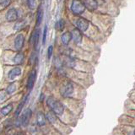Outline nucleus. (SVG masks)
<instances>
[{
  "instance_id": "f257e3e1",
  "label": "nucleus",
  "mask_w": 135,
  "mask_h": 135,
  "mask_svg": "<svg viewBox=\"0 0 135 135\" xmlns=\"http://www.w3.org/2000/svg\"><path fill=\"white\" fill-rule=\"evenodd\" d=\"M46 104L50 107L52 112H54L57 115H62L64 112V107L57 99L54 98L52 96H50L46 100Z\"/></svg>"
},
{
  "instance_id": "f03ea898",
  "label": "nucleus",
  "mask_w": 135,
  "mask_h": 135,
  "mask_svg": "<svg viewBox=\"0 0 135 135\" xmlns=\"http://www.w3.org/2000/svg\"><path fill=\"white\" fill-rule=\"evenodd\" d=\"M85 5L82 0H73L71 4V10L76 15H80L85 10Z\"/></svg>"
},
{
  "instance_id": "7ed1b4c3",
  "label": "nucleus",
  "mask_w": 135,
  "mask_h": 135,
  "mask_svg": "<svg viewBox=\"0 0 135 135\" xmlns=\"http://www.w3.org/2000/svg\"><path fill=\"white\" fill-rule=\"evenodd\" d=\"M74 92V88L71 82H67L61 87L60 93L63 97H70Z\"/></svg>"
},
{
  "instance_id": "20e7f679",
  "label": "nucleus",
  "mask_w": 135,
  "mask_h": 135,
  "mask_svg": "<svg viewBox=\"0 0 135 135\" xmlns=\"http://www.w3.org/2000/svg\"><path fill=\"white\" fill-rule=\"evenodd\" d=\"M31 116H32L31 110L30 109V108L25 110V111L20 115V126H22V127L27 126L28 123H29V122H30V119H31Z\"/></svg>"
},
{
  "instance_id": "39448f33",
  "label": "nucleus",
  "mask_w": 135,
  "mask_h": 135,
  "mask_svg": "<svg viewBox=\"0 0 135 135\" xmlns=\"http://www.w3.org/2000/svg\"><path fill=\"white\" fill-rule=\"evenodd\" d=\"M89 25H90V22L84 18H79L77 21H76V26H77V29H79L81 32H84L86 31Z\"/></svg>"
},
{
  "instance_id": "423d86ee",
  "label": "nucleus",
  "mask_w": 135,
  "mask_h": 135,
  "mask_svg": "<svg viewBox=\"0 0 135 135\" xmlns=\"http://www.w3.org/2000/svg\"><path fill=\"white\" fill-rule=\"evenodd\" d=\"M72 33V38L73 40L74 41V42L76 44H80L82 42L83 40V35H82V32L79 31V29L75 28L73 30V31L71 32Z\"/></svg>"
},
{
  "instance_id": "0eeeda50",
  "label": "nucleus",
  "mask_w": 135,
  "mask_h": 135,
  "mask_svg": "<svg viewBox=\"0 0 135 135\" xmlns=\"http://www.w3.org/2000/svg\"><path fill=\"white\" fill-rule=\"evenodd\" d=\"M6 20L8 22H13V21H16L18 19V12L15 9V8H10L8 9L7 14L5 15Z\"/></svg>"
},
{
  "instance_id": "6e6552de",
  "label": "nucleus",
  "mask_w": 135,
  "mask_h": 135,
  "mask_svg": "<svg viewBox=\"0 0 135 135\" xmlns=\"http://www.w3.org/2000/svg\"><path fill=\"white\" fill-rule=\"evenodd\" d=\"M25 43V36L22 34H19L15 39V47L17 51H20L22 49Z\"/></svg>"
},
{
  "instance_id": "1a4fd4ad",
  "label": "nucleus",
  "mask_w": 135,
  "mask_h": 135,
  "mask_svg": "<svg viewBox=\"0 0 135 135\" xmlns=\"http://www.w3.org/2000/svg\"><path fill=\"white\" fill-rule=\"evenodd\" d=\"M36 79V71L34 69L31 72V74H29L28 80H27V88L30 90H32V88L34 87Z\"/></svg>"
},
{
  "instance_id": "9d476101",
  "label": "nucleus",
  "mask_w": 135,
  "mask_h": 135,
  "mask_svg": "<svg viewBox=\"0 0 135 135\" xmlns=\"http://www.w3.org/2000/svg\"><path fill=\"white\" fill-rule=\"evenodd\" d=\"M84 3L85 7L91 11L95 10L97 7H98V2L97 0H84Z\"/></svg>"
},
{
  "instance_id": "9b49d317",
  "label": "nucleus",
  "mask_w": 135,
  "mask_h": 135,
  "mask_svg": "<svg viewBox=\"0 0 135 135\" xmlns=\"http://www.w3.org/2000/svg\"><path fill=\"white\" fill-rule=\"evenodd\" d=\"M73 39L72 38V33L71 32H69V31H66V32H64L62 35V36H61V41H62V43L63 44V45H65V46H67V45H69V42H70V41Z\"/></svg>"
},
{
  "instance_id": "f8f14e48",
  "label": "nucleus",
  "mask_w": 135,
  "mask_h": 135,
  "mask_svg": "<svg viewBox=\"0 0 135 135\" xmlns=\"http://www.w3.org/2000/svg\"><path fill=\"white\" fill-rule=\"evenodd\" d=\"M36 122H37V124L39 126H44L46 124V115L41 112H39L37 113L36 115Z\"/></svg>"
},
{
  "instance_id": "ddd939ff",
  "label": "nucleus",
  "mask_w": 135,
  "mask_h": 135,
  "mask_svg": "<svg viewBox=\"0 0 135 135\" xmlns=\"http://www.w3.org/2000/svg\"><path fill=\"white\" fill-rule=\"evenodd\" d=\"M21 74V69L20 68H14V69H12L9 72H8V77L9 79H14L15 77H17V76H19L20 74Z\"/></svg>"
},
{
  "instance_id": "4468645a",
  "label": "nucleus",
  "mask_w": 135,
  "mask_h": 135,
  "mask_svg": "<svg viewBox=\"0 0 135 135\" xmlns=\"http://www.w3.org/2000/svg\"><path fill=\"white\" fill-rule=\"evenodd\" d=\"M46 120H47L50 123H52V124H54L57 120V114L55 113L54 112H52V111H49L47 113H46Z\"/></svg>"
},
{
  "instance_id": "2eb2a0df",
  "label": "nucleus",
  "mask_w": 135,
  "mask_h": 135,
  "mask_svg": "<svg viewBox=\"0 0 135 135\" xmlns=\"http://www.w3.org/2000/svg\"><path fill=\"white\" fill-rule=\"evenodd\" d=\"M62 62L64 65H66L69 68H71V69H73L75 66V60L72 57H69V56H66L64 60H62Z\"/></svg>"
},
{
  "instance_id": "dca6fc26",
  "label": "nucleus",
  "mask_w": 135,
  "mask_h": 135,
  "mask_svg": "<svg viewBox=\"0 0 135 135\" xmlns=\"http://www.w3.org/2000/svg\"><path fill=\"white\" fill-rule=\"evenodd\" d=\"M25 60V56L22 52H18L17 53L15 57L13 58V62H14L15 64L16 65H19V64H21Z\"/></svg>"
},
{
  "instance_id": "f3484780",
  "label": "nucleus",
  "mask_w": 135,
  "mask_h": 135,
  "mask_svg": "<svg viewBox=\"0 0 135 135\" xmlns=\"http://www.w3.org/2000/svg\"><path fill=\"white\" fill-rule=\"evenodd\" d=\"M13 110V104L12 103H9L7 105H5V107H3L2 109H1V113L3 114V115L4 116H7Z\"/></svg>"
},
{
  "instance_id": "a211bd4d",
  "label": "nucleus",
  "mask_w": 135,
  "mask_h": 135,
  "mask_svg": "<svg viewBox=\"0 0 135 135\" xmlns=\"http://www.w3.org/2000/svg\"><path fill=\"white\" fill-rule=\"evenodd\" d=\"M33 43H34V46L35 48L37 46L38 42H39V38H40V31L39 30H36V31L33 33Z\"/></svg>"
},
{
  "instance_id": "6ab92c4d",
  "label": "nucleus",
  "mask_w": 135,
  "mask_h": 135,
  "mask_svg": "<svg viewBox=\"0 0 135 135\" xmlns=\"http://www.w3.org/2000/svg\"><path fill=\"white\" fill-rule=\"evenodd\" d=\"M27 99H28V95H26V96H25V98L22 100V101L18 105V107H17V110H16V116H18L19 114L20 113V112L22 111V109H23V107H24V105H25V102H26V100H27Z\"/></svg>"
},
{
  "instance_id": "aec40b11",
  "label": "nucleus",
  "mask_w": 135,
  "mask_h": 135,
  "mask_svg": "<svg viewBox=\"0 0 135 135\" xmlns=\"http://www.w3.org/2000/svg\"><path fill=\"white\" fill-rule=\"evenodd\" d=\"M42 18H43V10L41 8H39L37 12V16H36V25H39L42 20Z\"/></svg>"
},
{
  "instance_id": "412c9836",
  "label": "nucleus",
  "mask_w": 135,
  "mask_h": 135,
  "mask_svg": "<svg viewBox=\"0 0 135 135\" xmlns=\"http://www.w3.org/2000/svg\"><path fill=\"white\" fill-rule=\"evenodd\" d=\"M64 26H65V23L63 20H58L57 22L55 25V28H56L57 31H62L63 29H64Z\"/></svg>"
},
{
  "instance_id": "4be33fe9",
  "label": "nucleus",
  "mask_w": 135,
  "mask_h": 135,
  "mask_svg": "<svg viewBox=\"0 0 135 135\" xmlns=\"http://www.w3.org/2000/svg\"><path fill=\"white\" fill-rule=\"evenodd\" d=\"M15 90H16V86H15V84H14V83H12V84H10L9 85H8V87H7V89H6V92L8 93V95H11V94H13L15 91Z\"/></svg>"
},
{
  "instance_id": "5701e85b",
  "label": "nucleus",
  "mask_w": 135,
  "mask_h": 135,
  "mask_svg": "<svg viewBox=\"0 0 135 135\" xmlns=\"http://www.w3.org/2000/svg\"><path fill=\"white\" fill-rule=\"evenodd\" d=\"M25 21H21V22H17L15 24V25L14 29L16 30V31H19V30L23 29L25 27Z\"/></svg>"
},
{
  "instance_id": "b1692460",
  "label": "nucleus",
  "mask_w": 135,
  "mask_h": 135,
  "mask_svg": "<svg viewBox=\"0 0 135 135\" xmlns=\"http://www.w3.org/2000/svg\"><path fill=\"white\" fill-rule=\"evenodd\" d=\"M27 4L31 9H34L36 7V0H27Z\"/></svg>"
},
{
  "instance_id": "393cba45",
  "label": "nucleus",
  "mask_w": 135,
  "mask_h": 135,
  "mask_svg": "<svg viewBox=\"0 0 135 135\" xmlns=\"http://www.w3.org/2000/svg\"><path fill=\"white\" fill-rule=\"evenodd\" d=\"M11 3V0H0V4L2 7H7Z\"/></svg>"
},
{
  "instance_id": "a878e982",
  "label": "nucleus",
  "mask_w": 135,
  "mask_h": 135,
  "mask_svg": "<svg viewBox=\"0 0 135 135\" xmlns=\"http://www.w3.org/2000/svg\"><path fill=\"white\" fill-rule=\"evenodd\" d=\"M46 34H47V26H46V25H45L44 31H43V37H42V43H43V44H45V42H46Z\"/></svg>"
},
{
  "instance_id": "bb28decb",
  "label": "nucleus",
  "mask_w": 135,
  "mask_h": 135,
  "mask_svg": "<svg viewBox=\"0 0 135 135\" xmlns=\"http://www.w3.org/2000/svg\"><path fill=\"white\" fill-rule=\"evenodd\" d=\"M52 52H53V46H50L48 49H47V58L50 59L51 57H52Z\"/></svg>"
},
{
  "instance_id": "cd10ccee",
  "label": "nucleus",
  "mask_w": 135,
  "mask_h": 135,
  "mask_svg": "<svg viewBox=\"0 0 135 135\" xmlns=\"http://www.w3.org/2000/svg\"><path fill=\"white\" fill-rule=\"evenodd\" d=\"M43 99H44V95L41 94V95H40V101H42V100H43Z\"/></svg>"
},
{
  "instance_id": "c85d7f7f",
  "label": "nucleus",
  "mask_w": 135,
  "mask_h": 135,
  "mask_svg": "<svg viewBox=\"0 0 135 135\" xmlns=\"http://www.w3.org/2000/svg\"><path fill=\"white\" fill-rule=\"evenodd\" d=\"M15 135H21L20 133H16V134H15Z\"/></svg>"
},
{
  "instance_id": "c756f323",
  "label": "nucleus",
  "mask_w": 135,
  "mask_h": 135,
  "mask_svg": "<svg viewBox=\"0 0 135 135\" xmlns=\"http://www.w3.org/2000/svg\"><path fill=\"white\" fill-rule=\"evenodd\" d=\"M134 135H135V129H134Z\"/></svg>"
}]
</instances>
